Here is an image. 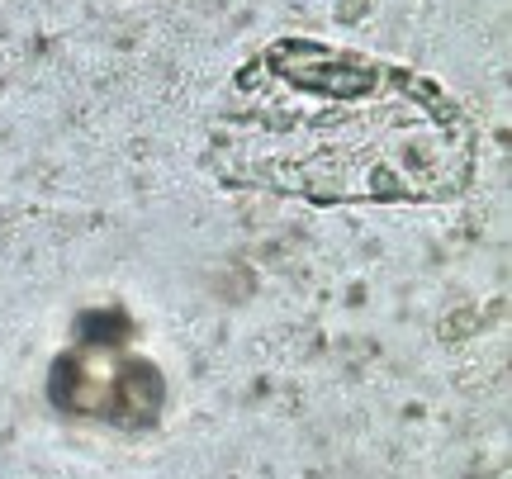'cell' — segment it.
Masks as SVG:
<instances>
[{"instance_id":"cell-2","label":"cell","mask_w":512,"mask_h":479,"mask_svg":"<svg viewBox=\"0 0 512 479\" xmlns=\"http://www.w3.org/2000/svg\"><path fill=\"white\" fill-rule=\"evenodd\" d=\"M48 399L67 418H86L114 432H147L166 408V375L152 356L133 347V323L119 309H95L57 351Z\"/></svg>"},{"instance_id":"cell-1","label":"cell","mask_w":512,"mask_h":479,"mask_svg":"<svg viewBox=\"0 0 512 479\" xmlns=\"http://www.w3.org/2000/svg\"><path fill=\"white\" fill-rule=\"evenodd\" d=\"M204 166L228 190L332 204H446L479 166V129L437 76L328 43L275 38L223 81Z\"/></svg>"}]
</instances>
